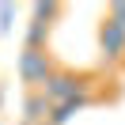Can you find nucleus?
Masks as SVG:
<instances>
[{
    "instance_id": "obj_1",
    "label": "nucleus",
    "mask_w": 125,
    "mask_h": 125,
    "mask_svg": "<svg viewBox=\"0 0 125 125\" xmlns=\"http://www.w3.org/2000/svg\"><path fill=\"white\" fill-rule=\"evenodd\" d=\"M15 72H19V80H23L31 91H42L46 87V80L53 76V57L46 53V49H23L19 53V61H15Z\"/></svg>"
},
{
    "instance_id": "obj_2",
    "label": "nucleus",
    "mask_w": 125,
    "mask_h": 125,
    "mask_svg": "<svg viewBox=\"0 0 125 125\" xmlns=\"http://www.w3.org/2000/svg\"><path fill=\"white\" fill-rule=\"evenodd\" d=\"M83 91H91V80H87V76H76V72H68V68H57L53 76L46 80V87H42V95H46L53 106L76 99V95H83Z\"/></svg>"
},
{
    "instance_id": "obj_3",
    "label": "nucleus",
    "mask_w": 125,
    "mask_h": 125,
    "mask_svg": "<svg viewBox=\"0 0 125 125\" xmlns=\"http://www.w3.org/2000/svg\"><path fill=\"white\" fill-rule=\"evenodd\" d=\"M99 49H102V61L106 64L125 61V31L114 23V19H102L99 23Z\"/></svg>"
},
{
    "instance_id": "obj_4",
    "label": "nucleus",
    "mask_w": 125,
    "mask_h": 125,
    "mask_svg": "<svg viewBox=\"0 0 125 125\" xmlns=\"http://www.w3.org/2000/svg\"><path fill=\"white\" fill-rule=\"evenodd\" d=\"M95 102V95L91 91H83V95H76V99H68V102H57L53 110H49V117H46V125H68L72 117L80 114V110H87Z\"/></svg>"
},
{
    "instance_id": "obj_5",
    "label": "nucleus",
    "mask_w": 125,
    "mask_h": 125,
    "mask_svg": "<svg viewBox=\"0 0 125 125\" xmlns=\"http://www.w3.org/2000/svg\"><path fill=\"white\" fill-rule=\"evenodd\" d=\"M49 110H53V102H49L42 91H31V95L23 99V121H38V125H46Z\"/></svg>"
},
{
    "instance_id": "obj_6",
    "label": "nucleus",
    "mask_w": 125,
    "mask_h": 125,
    "mask_svg": "<svg viewBox=\"0 0 125 125\" xmlns=\"http://www.w3.org/2000/svg\"><path fill=\"white\" fill-rule=\"evenodd\" d=\"M46 38H49V23L31 19L27 23V34H23V49H46Z\"/></svg>"
},
{
    "instance_id": "obj_7",
    "label": "nucleus",
    "mask_w": 125,
    "mask_h": 125,
    "mask_svg": "<svg viewBox=\"0 0 125 125\" xmlns=\"http://www.w3.org/2000/svg\"><path fill=\"white\" fill-rule=\"evenodd\" d=\"M31 11H34V19H38V23H49V19L61 11V4H34Z\"/></svg>"
},
{
    "instance_id": "obj_8",
    "label": "nucleus",
    "mask_w": 125,
    "mask_h": 125,
    "mask_svg": "<svg viewBox=\"0 0 125 125\" xmlns=\"http://www.w3.org/2000/svg\"><path fill=\"white\" fill-rule=\"evenodd\" d=\"M106 19H114V23L125 31V0H114V4H110V8H106Z\"/></svg>"
},
{
    "instance_id": "obj_9",
    "label": "nucleus",
    "mask_w": 125,
    "mask_h": 125,
    "mask_svg": "<svg viewBox=\"0 0 125 125\" xmlns=\"http://www.w3.org/2000/svg\"><path fill=\"white\" fill-rule=\"evenodd\" d=\"M11 19H15V4H0V34L11 31Z\"/></svg>"
},
{
    "instance_id": "obj_10",
    "label": "nucleus",
    "mask_w": 125,
    "mask_h": 125,
    "mask_svg": "<svg viewBox=\"0 0 125 125\" xmlns=\"http://www.w3.org/2000/svg\"><path fill=\"white\" fill-rule=\"evenodd\" d=\"M19 125H38V121H19Z\"/></svg>"
}]
</instances>
